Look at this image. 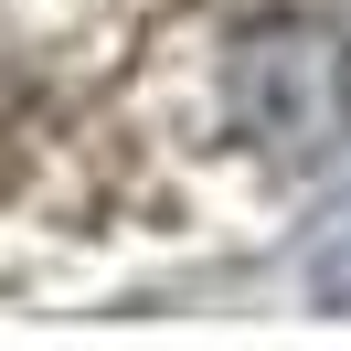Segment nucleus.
Returning <instances> with one entry per match:
<instances>
[{
  "instance_id": "1",
  "label": "nucleus",
  "mask_w": 351,
  "mask_h": 351,
  "mask_svg": "<svg viewBox=\"0 0 351 351\" xmlns=\"http://www.w3.org/2000/svg\"><path fill=\"white\" fill-rule=\"evenodd\" d=\"M234 117L287 160H330L351 128V53L330 32H256L234 53Z\"/></svg>"
}]
</instances>
